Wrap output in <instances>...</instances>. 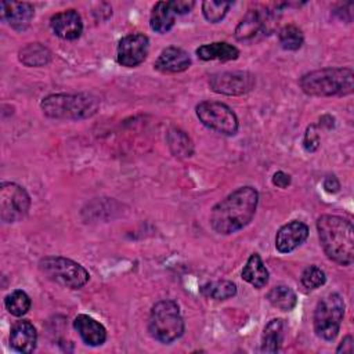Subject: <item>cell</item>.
Masks as SVG:
<instances>
[{
  "mask_svg": "<svg viewBox=\"0 0 354 354\" xmlns=\"http://www.w3.org/2000/svg\"><path fill=\"white\" fill-rule=\"evenodd\" d=\"M201 292L214 300H227L236 295V285L232 281L221 279L216 282H207L201 288Z\"/></svg>",
  "mask_w": 354,
  "mask_h": 354,
  "instance_id": "26",
  "label": "cell"
},
{
  "mask_svg": "<svg viewBox=\"0 0 354 354\" xmlns=\"http://www.w3.org/2000/svg\"><path fill=\"white\" fill-rule=\"evenodd\" d=\"M290 183H292L290 176L286 174V173L282 171V170L274 173V176H272V184H274L275 187H278V188H286V187L290 185Z\"/></svg>",
  "mask_w": 354,
  "mask_h": 354,
  "instance_id": "33",
  "label": "cell"
},
{
  "mask_svg": "<svg viewBox=\"0 0 354 354\" xmlns=\"http://www.w3.org/2000/svg\"><path fill=\"white\" fill-rule=\"evenodd\" d=\"M317 231L328 259L340 266H350L354 261V228L350 220L322 214L317 220Z\"/></svg>",
  "mask_w": 354,
  "mask_h": 354,
  "instance_id": "2",
  "label": "cell"
},
{
  "mask_svg": "<svg viewBox=\"0 0 354 354\" xmlns=\"http://www.w3.org/2000/svg\"><path fill=\"white\" fill-rule=\"evenodd\" d=\"M39 270L47 279L69 289H80L90 279L88 271L82 264L62 256L43 257Z\"/></svg>",
  "mask_w": 354,
  "mask_h": 354,
  "instance_id": "6",
  "label": "cell"
},
{
  "mask_svg": "<svg viewBox=\"0 0 354 354\" xmlns=\"http://www.w3.org/2000/svg\"><path fill=\"white\" fill-rule=\"evenodd\" d=\"M285 322L282 318H272L263 330L261 335V351L278 353L283 342Z\"/></svg>",
  "mask_w": 354,
  "mask_h": 354,
  "instance_id": "22",
  "label": "cell"
},
{
  "mask_svg": "<svg viewBox=\"0 0 354 354\" xmlns=\"http://www.w3.org/2000/svg\"><path fill=\"white\" fill-rule=\"evenodd\" d=\"M257 203L259 192L253 187H239L212 207L210 227L220 235L234 234L252 221Z\"/></svg>",
  "mask_w": 354,
  "mask_h": 354,
  "instance_id": "1",
  "label": "cell"
},
{
  "mask_svg": "<svg viewBox=\"0 0 354 354\" xmlns=\"http://www.w3.org/2000/svg\"><path fill=\"white\" fill-rule=\"evenodd\" d=\"M196 55L203 61H234L239 57V50L227 41H213L196 48Z\"/></svg>",
  "mask_w": 354,
  "mask_h": 354,
  "instance_id": "19",
  "label": "cell"
},
{
  "mask_svg": "<svg viewBox=\"0 0 354 354\" xmlns=\"http://www.w3.org/2000/svg\"><path fill=\"white\" fill-rule=\"evenodd\" d=\"M47 118L80 120L91 118L100 108V100L87 93L50 94L40 102Z\"/></svg>",
  "mask_w": 354,
  "mask_h": 354,
  "instance_id": "4",
  "label": "cell"
},
{
  "mask_svg": "<svg viewBox=\"0 0 354 354\" xmlns=\"http://www.w3.org/2000/svg\"><path fill=\"white\" fill-rule=\"evenodd\" d=\"M267 300L271 306L281 311H290L297 303V296L289 286L277 285L267 293Z\"/></svg>",
  "mask_w": 354,
  "mask_h": 354,
  "instance_id": "25",
  "label": "cell"
},
{
  "mask_svg": "<svg viewBox=\"0 0 354 354\" xmlns=\"http://www.w3.org/2000/svg\"><path fill=\"white\" fill-rule=\"evenodd\" d=\"M176 22V12L171 8L170 1H158L152 7L149 15V26L156 33L169 32Z\"/></svg>",
  "mask_w": 354,
  "mask_h": 354,
  "instance_id": "20",
  "label": "cell"
},
{
  "mask_svg": "<svg viewBox=\"0 0 354 354\" xmlns=\"http://www.w3.org/2000/svg\"><path fill=\"white\" fill-rule=\"evenodd\" d=\"M191 66V58L188 53L180 47H166L158 55L153 68L163 73L184 72Z\"/></svg>",
  "mask_w": 354,
  "mask_h": 354,
  "instance_id": "16",
  "label": "cell"
},
{
  "mask_svg": "<svg viewBox=\"0 0 354 354\" xmlns=\"http://www.w3.org/2000/svg\"><path fill=\"white\" fill-rule=\"evenodd\" d=\"M303 147L307 152H314L318 149L319 147V136L315 130V126L311 124L307 127L306 133H304V138H303Z\"/></svg>",
  "mask_w": 354,
  "mask_h": 354,
  "instance_id": "31",
  "label": "cell"
},
{
  "mask_svg": "<svg viewBox=\"0 0 354 354\" xmlns=\"http://www.w3.org/2000/svg\"><path fill=\"white\" fill-rule=\"evenodd\" d=\"M30 207L28 191L11 181H3L0 185V217L4 223H17L22 220Z\"/></svg>",
  "mask_w": 354,
  "mask_h": 354,
  "instance_id": "10",
  "label": "cell"
},
{
  "mask_svg": "<svg viewBox=\"0 0 354 354\" xmlns=\"http://www.w3.org/2000/svg\"><path fill=\"white\" fill-rule=\"evenodd\" d=\"M300 281H301V285L306 288V289H310V290H314V289H318L321 288L325 281H326V277H325V272L317 267V266H308L303 270L301 272V277H300Z\"/></svg>",
  "mask_w": 354,
  "mask_h": 354,
  "instance_id": "30",
  "label": "cell"
},
{
  "mask_svg": "<svg viewBox=\"0 0 354 354\" xmlns=\"http://www.w3.org/2000/svg\"><path fill=\"white\" fill-rule=\"evenodd\" d=\"M353 348H354V346H353V337L351 336H346L342 342H340V344L337 346V348H336V353H348V354H351L353 353Z\"/></svg>",
  "mask_w": 354,
  "mask_h": 354,
  "instance_id": "35",
  "label": "cell"
},
{
  "mask_svg": "<svg viewBox=\"0 0 354 354\" xmlns=\"http://www.w3.org/2000/svg\"><path fill=\"white\" fill-rule=\"evenodd\" d=\"M344 317V300L339 293H329L322 297L314 310L313 325L314 332L324 340H333Z\"/></svg>",
  "mask_w": 354,
  "mask_h": 354,
  "instance_id": "7",
  "label": "cell"
},
{
  "mask_svg": "<svg viewBox=\"0 0 354 354\" xmlns=\"http://www.w3.org/2000/svg\"><path fill=\"white\" fill-rule=\"evenodd\" d=\"M256 84L252 73L243 71L214 73L209 79L210 88L217 94L224 95H242L249 93Z\"/></svg>",
  "mask_w": 354,
  "mask_h": 354,
  "instance_id": "11",
  "label": "cell"
},
{
  "mask_svg": "<svg viewBox=\"0 0 354 354\" xmlns=\"http://www.w3.org/2000/svg\"><path fill=\"white\" fill-rule=\"evenodd\" d=\"M73 328L87 346H101L106 340V329L90 315L79 314L73 319Z\"/></svg>",
  "mask_w": 354,
  "mask_h": 354,
  "instance_id": "18",
  "label": "cell"
},
{
  "mask_svg": "<svg viewBox=\"0 0 354 354\" xmlns=\"http://www.w3.org/2000/svg\"><path fill=\"white\" fill-rule=\"evenodd\" d=\"M37 332L28 319L14 322L10 330V346L18 353H32L36 348Z\"/></svg>",
  "mask_w": 354,
  "mask_h": 354,
  "instance_id": "17",
  "label": "cell"
},
{
  "mask_svg": "<svg viewBox=\"0 0 354 354\" xmlns=\"http://www.w3.org/2000/svg\"><path fill=\"white\" fill-rule=\"evenodd\" d=\"M170 4H171V8L174 10L176 14H187L194 8L195 1H192V0H173V1H170Z\"/></svg>",
  "mask_w": 354,
  "mask_h": 354,
  "instance_id": "32",
  "label": "cell"
},
{
  "mask_svg": "<svg viewBox=\"0 0 354 354\" xmlns=\"http://www.w3.org/2000/svg\"><path fill=\"white\" fill-rule=\"evenodd\" d=\"M299 86L307 95L332 97L347 95L354 88V72L351 68H322L304 73Z\"/></svg>",
  "mask_w": 354,
  "mask_h": 354,
  "instance_id": "3",
  "label": "cell"
},
{
  "mask_svg": "<svg viewBox=\"0 0 354 354\" xmlns=\"http://www.w3.org/2000/svg\"><path fill=\"white\" fill-rule=\"evenodd\" d=\"M195 113L203 126L216 133L234 136L238 131L239 123L235 112L223 102L202 101L196 105Z\"/></svg>",
  "mask_w": 354,
  "mask_h": 354,
  "instance_id": "9",
  "label": "cell"
},
{
  "mask_svg": "<svg viewBox=\"0 0 354 354\" xmlns=\"http://www.w3.org/2000/svg\"><path fill=\"white\" fill-rule=\"evenodd\" d=\"M166 141L170 152L177 158H189L194 153V142L189 136L181 129H170L166 134Z\"/></svg>",
  "mask_w": 354,
  "mask_h": 354,
  "instance_id": "24",
  "label": "cell"
},
{
  "mask_svg": "<svg viewBox=\"0 0 354 354\" xmlns=\"http://www.w3.org/2000/svg\"><path fill=\"white\" fill-rule=\"evenodd\" d=\"M324 188L329 194H336L340 191V183L335 176H328L324 180Z\"/></svg>",
  "mask_w": 354,
  "mask_h": 354,
  "instance_id": "34",
  "label": "cell"
},
{
  "mask_svg": "<svg viewBox=\"0 0 354 354\" xmlns=\"http://www.w3.org/2000/svg\"><path fill=\"white\" fill-rule=\"evenodd\" d=\"M184 319L174 300H159L151 308L148 318L149 335L163 344H170L184 333Z\"/></svg>",
  "mask_w": 354,
  "mask_h": 354,
  "instance_id": "5",
  "label": "cell"
},
{
  "mask_svg": "<svg viewBox=\"0 0 354 354\" xmlns=\"http://www.w3.org/2000/svg\"><path fill=\"white\" fill-rule=\"evenodd\" d=\"M30 297L28 296L26 292L21 290V289H17V290H12L10 295L6 296L4 299V306L7 308V311L14 315V317H22L25 315L29 308H30Z\"/></svg>",
  "mask_w": 354,
  "mask_h": 354,
  "instance_id": "28",
  "label": "cell"
},
{
  "mask_svg": "<svg viewBox=\"0 0 354 354\" xmlns=\"http://www.w3.org/2000/svg\"><path fill=\"white\" fill-rule=\"evenodd\" d=\"M278 21V12L267 7L249 10L235 28V39L241 43H254L271 35Z\"/></svg>",
  "mask_w": 354,
  "mask_h": 354,
  "instance_id": "8",
  "label": "cell"
},
{
  "mask_svg": "<svg viewBox=\"0 0 354 354\" xmlns=\"http://www.w3.org/2000/svg\"><path fill=\"white\" fill-rule=\"evenodd\" d=\"M232 1H214V0H207L202 3V12L206 21L212 24L220 22L231 8Z\"/></svg>",
  "mask_w": 354,
  "mask_h": 354,
  "instance_id": "29",
  "label": "cell"
},
{
  "mask_svg": "<svg viewBox=\"0 0 354 354\" xmlns=\"http://www.w3.org/2000/svg\"><path fill=\"white\" fill-rule=\"evenodd\" d=\"M149 50V39L142 33H131L119 40L116 59L122 66L134 68L144 62Z\"/></svg>",
  "mask_w": 354,
  "mask_h": 354,
  "instance_id": "12",
  "label": "cell"
},
{
  "mask_svg": "<svg viewBox=\"0 0 354 354\" xmlns=\"http://www.w3.org/2000/svg\"><path fill=\"white\" fill-rule=\"evenodd\" d=\"M25 66H44L51 61V51L41 43H28L18 53Z\"/></svg>",
  "mask_w": 354,
  "mask_h": 354,
  "instance_id": "23",
  "label": "cell"
},
{
  "mask_svg": "<svg viewBox=\"0 0 354 354\" xmlns=\"http://www.w3.org/2000/svg\"><path fill=\"white\" fill-rule=\"evenodd\" d=\"M50 26L64 40H76L83 32L82 17L76 10H65L54 14L50 19Z\"/></svg>",
  "mask_w": 354,
  "mask_h": 354,
  "instance_id": "14",
  "label": "cell"
},
{
  "mask_svg": "<svg viewBox=\"0 0 354 354\" xmlns=\"http://www.w3.org/2000/svg\"><path fill=\"white\" fill-rule=\"evenodd\" d=\"M35 17V8L26 1H3L1 18L15 30L24 32Z\"/></svg>",
  "mask_w": 354,
  "mask_h": 354,
  "instance_id": "15",
  "label": "cell"
},
{
  "mask_svg": "<svg viewBox=\"0 0 354 354\" xmlns=\"http://www.w3.org/2000/svg\"><path fill=\"white\" fill-rule=\"evenodd\" d=\"M308 236V227L299 220L283 224L275 235V248L279 253H290Z\"/></svg>",
  "mask_w": 354,
  "mask_h": 354,
  "instance_id": "13",
  "label": "cell"
},
{
  "mask_svg": "<svg viewBox=\"0 0 354 354\" xmlns=\"http://www.w3.org/2000/svg\"><path fill=\"white\" fill-rule=\"evenodd\" d=\"M242 279L252 286L260 289L267 285L270 279V272L266 268L259 253H252L242 270Z\"/></svg>",
  "mask_w": 354,
  "mask_h": 354,
  "instance_id": "21",
  "label": "cell"
},
{
  "mask_svg": "<svg viewBox=\"0 0 354 354\" xmlns=\"http://www.w3.org/2000/svg\"><path fill=\"white\" fill-rule=\"evenodd\" d=\"M278 40L283 50L288 51H296L299 50L304 43V35L301 29L293 24L285 25L278 32Z\"/></svg>",
  "mask_w": 354,
  "mask_h": 354,
  "instance_id": "27",
  "label": "cell"
}]
</instances>
